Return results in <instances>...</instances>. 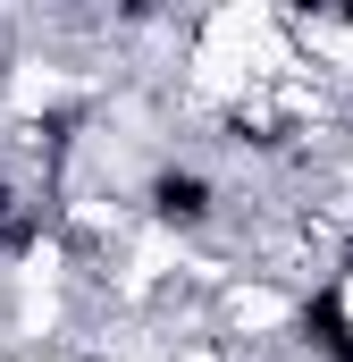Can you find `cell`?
<instances>
[{"mask_svg": "<svg viewBox=\"0 0 353 362\" xmlns=\"http://www.w3.org/2000/svg\"><path fill=\"white\" fill-rule=\"evenodd\" d=\"M152 219L160 228H202L210 219V177L202 169H160L152 177Z\"/></svg>", "mask_w": 353, "mask_h": 362, "instance_id": "obj_1", "label": "cell"}]
</instances>
